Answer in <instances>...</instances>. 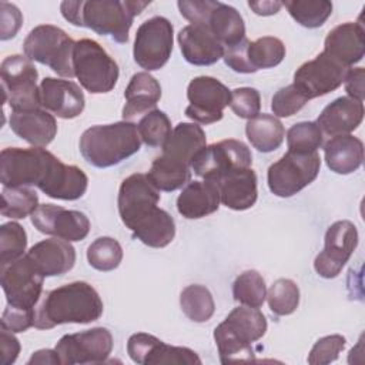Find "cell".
I'll list each match as a JSON object with an SVG mask.
<instances>
[{"label":"cell","mask_w":365,"mask_h":365,"mask_svg":"<svg viewBox=\"0 0 365 365\" xmlns=\"http://www.w3.org/2000/svg\"><path fill=\"white\" fill-rule=\"evenodd\" d=\"M267 301L275 315H289L299 305V288L292 279L279 278L267 291Z\"/></svg>","instance_id":"cell-39"},{"label":"cell","mask_w":365,"mask_h":365,"mask_svg":"<svg viewBox=\"0 0 365 365\" xmlns=\"http://www.w3.org/2000/svg\"><path fill=\"white\" fill-rule=\"evenodd\" d=\"M44 275L37 269L33 261L23 257L1 265L0 282L4 291L7 305L34 309L43 292Z\"/></svg>","instance_id":"cell-12"},{"label":"cell","mask_w":365,"mask_h":365,"mask_svg":"<svg viewBox=\"0 0 365 365\" xmlns=\"http://www.w3.org/2000/svg\"><path fill=\"white\" fill-rule=\"evenodd\" d=\"M1 328L10 332H24L30 327H34V309H23L7 305L0 319Z\"/></svg>","instance_id":"cell-47"},{"label":"cell","mask_w":365,"mask_h":365,"mask_svg":"<svg viewBox=\"0 0 365 365\" xmlns=\"http://www.w3.org/2000/svg\"><path fill=\"white\" fill-rule=\"evenodd\" d=\"M267 332V319L258 308L237 307L214 329L221 364L254 361L252 344Z\"/></svg>","instance_id":"cell-7"},{"label":"cell","mask_w":365,"mask_h":365,"mask_svg":"<svg viewBox=\"0 0 365 365\" xmlns=\"http://www.w3.org/2000/svg\"><path fill=\"white\" fill-rule=\"evenodd\" d=\"M207 138L201 125L180 123L173 128L170 138L163 145V154L157 157L147 174L148 180L160 191H175L191 178L192 158L205 147Z\"/></svg>","instance_id":"cell-4"},{"label":"cell","mask_w":365,"mask_h":365,"mask_svg":"<svg viewBox=\"0 0 365 365\" xmlns=\"http://www.w3.org/2000/svg\"><path fill=\"white\" fill-rule=\"evenodd\" d=\"M232 297L237 302L259 308L267 298V285L262 275L255 269H247L241 272L232 284Z\"/></svg>","instance_id":"cell-37"},{"label":"cell","mask_w":365,"mask_h":365,"mask_svg":"<svg viewBox=\"0 0 365 365\" xmlns=\"http://www.w3.org/2000/svg\"><path fill=\"white\" fill-rule=\"evenodd\" d=\"M220 202V191L215 181H191L177 198V210L187 220H198L215 212Z\"/></svg>","instance_id":"cell-30"},{"label":"cell","mask_w":365,"mask_h":365,"mask_svg":"<svg viewBox=\"0 0 365 365\" xmlns=\"http://www.w3.org/2000/svg\"><path fill=\"white\" fill-rule=\"evenodd\" d=\"M26 255L44 277L63 275L76 264L74 247L68 241L57 237L34 244Z\"/></svg>","instance_id":"cell-25"},{"label":"cell","mask_w":365,"mask_h":365,"mask_svg":"<svg viewBox=\"0 0 365 365\" xmlns=\"http://www.w3.org/2000/svg\"><path fill=\"white\" fill-rule=\"evenodd\" d=\"M245 134L254 148L261 153H271L282 144L285 130L278 117L262 113L247 121Z\"/></svg>","instance_id":"cell-33"},{"label":"cell","mask_w":365,"mask_h":365,"mask_svg":"<svg viewBox=\"0 0 365 365\" xmlns=\"http://www.w3.org/2000/svg\"><path fill=\"white\" fill-rule=\"evenodd\" d=\"M364 120V104L362 101L351 97H338L329 103L317 118L322 134L335 137L352 133L359 127Z\"/></svg>","instance_id":"cell-27"},{"label":"cell","mask_w":365,"mask_h":365,"mask_svg":"<svg viewBox=\"0 0 365 365\" xmlns=\"http://www.w3.org/2000/svg\"><path fill=\"white\" fill-rule=\"evenodd\" d=\"M285 57L284 43L272 36L250 41L247 37L238 44L225 48L224 61L237 73L250 74L261 68H272Z\"/></svg>","instance_id":"cell-16"},{"label":"cell","mask_w":365,"mask_h":365,"mask_svg":"<svg viewBox=\"0 0 365 365\" xmlns=\"http://www.w3.org/2000/svg\"><path fill=\"white\" fill-rule=\"evenodd\" d=\"M20 354V342L14 336V332H10L4 328L0 331V364L11 365L16 362Z\"/></svg>","instance_id":"cell-50"},{"label":"cell","mask_w":365,"mask_h":365,"mask_svg":"<svg viewBox=\"0 0 365 365\" xmlns=\"http://www.w3.org/2000/svg\"><path fill=\"white\" fill-rule=\"evenodd\" d=\"M221 202L231 210L244 211L251 208L258 197L257 174L252 168L230 171L214 180Z\"/></svg>","instance_id":"cell-26"},{"label":"cell","mask_w":365,"mask_h":365,"mask_svg":"<svg viewBox=\"0 0 365 365\" xmlns=\"http://www.w3.org/2000/svg\"><path fill=\"white\" fill-rule=\"evenodd\" d=\"M173 24L168 19L154 16L145 20L135 33L134 61L148 71L160 70L173 53Z\"/></svg>","instance_id":"cell-13"},{"label":"cell","mask_w":365,"mask_h":365,"mask_svg":"<svg viewBox=\"0 0 365 365\" xmlns=\"http://www.w3.org/2000/svg\"><path fill=\"white\" fill-rule=\"evenodd\" d=\"M137 130L141 141L150 147H163L173 133L168 115L157 108L140 118Z\"/></svg>","instance_id":"cell-40"},{"label":"cell","mask_w":365,"mask_h":365,"mask_svg":"<svg viewBox=\"0 0 365 365\" xmlns=\"http://www.w3.org/2000/svg\"><path fill=\"white\" fill-rule=\"evenodd\" d=\"M127 352L138 365H200V356L190 348L164 344L154 335L145 332L133 334L127 342Z\"/></svg>","instance_id":"cell-21"},{"label":"cell","mask_w":365,"mask_h":365,"mask_svg":"<svg viewBox=\"0 0 365 365\" xmlns=\"http://www.w3.org/2000/svg\"><path fill=\"white\" fill-rule=\"evenodd\" d=\"M78 147L83 158L90 165L107 168L138 153L141 138L137 124L123 120L87 128L80 137Z\"/></svg>","instance_id":"cell-6"},{"label":"cell","mask_w":365,"mask_h":365,"mask_svg":"<svg viewBox=\"0 0 365 365\" xmlns=\"http://www.w3.org/2000/svg\"><path fill=\"white\" fill-rule=\"evenodd\" d=\"M207 26L217 40L224 46V48H230L245 38V24L242 16L237 9L225 3L218 1L208 19Z\"/></svg>","instance_id":"cell-32"},{"label":"cell","mask_w":365,"mask_h":365,"mask_svg":"<svg viewBox=\"0 0 365 365\" xmlns=\"http://www.w3.org/2000/svg\"><path fill=\"white\" fill-rule=\"evenodd\" d=\"M150 1L138 0H80L61 1L63 17L78 27H87L100 36H110L117 43L128 41L133 20Z\"/></svg>","instance_id":"cell-5"},{"label":"cell","mask_w":365,"mask_h":365,"mask_svg":"<svg viewBox=\"0 0 365 365\" xmlns=\"http://www.w3.org/2000/svg\"><path fill=\"white\" fill-rule=\"evenodd\" d=\"M87 259L97 271H113L123 259V248L117 240L111 237H100L88 245Z\"/></svg>","instance_id":"cell-38"},{"label":"cell","mask_w":365,"mask_h":365,"mask_svg":"<svg viewBox=\"0 0 365 365\" xmlns=\"http://www.w3.org/2000/svg\"><path fill=\"white\" fill-rule=\"evenodd\" d=\"M230 107L240 118L250 120L258 115L261 108L259 91L252 87H240L232 90Z\"/></svg>","instance_id":"cell-45"},{"label":"cell","mask_w":365,"mask_h":365,"mask_svg":"<svg viewBox=\"0 0 365 365\" xmlns=\"http://www.w3.org/2000/svg\"><path fill=\"white\" fill-rule=\"evenodd\" d=\"M345 91L348 93V97L364 101L365 97V70L362 67L349 68L344 78Z\"/></svg>","instance_id":"cell-49"},{"label":"cell","mask_w":365,"mask_h":365,"mask_svg":"<svg viewBox=\"0 0 365 365\" xmlns=\"http://www.w3.org/2000/svg\"><path fill=\"white\" fill-rule=\"evenodd\" d=\"M4 103L13 111H30L41 107L37 68L26 56H7L0 66Z\"/></svg>","instance_id":"cell-10"},{"label":"cell","mask_w":365,"mask_h":365,"mask_svg":"<svg viewBox=\"0 0 365 365\" xmlns=\"http://www.w3.org/2000/svg\"><path fill=\"white\" fill-rule=\"evenodd\" d=\"M180 307L185 317L194 322L208 321L215 311L214 298L204 285H188L180 294Z\"/></svg>","instance_id":"cell-34"},{"label":"cell","mask_w":365,"mask_h":365,"mask_svg":"<svg viewBox=\"0 0 365 365\" xmlns=\"http://www.w3.org/2000/svg\"><path fill=\"white\" fill-rule=\"evenodd\" d=\"M74 76L91 94L111 91L118 80V66L110 54L94 40L76 41L73 56Z\"/></svg>","instance_id":"cell-9"},{"label":"cell","mask_w":365,"mask_h":365,"mask_svg":"<svg viewBox=\"0 0 365 365\" xmlns=\"http://www.w3.org/2000/svg\"><path fill=\"white\" fill-rule=\"evenodd\" d=\"M40 100L41 107L64 120L78 117L86 106L84 94L76 83L54 77L41 80Z\"/></svg>","instance_id":"cell-22"},{"label":"cell","mask_w":365,"mask_h":365,"mask_svg":"<svg viewBox=\"0 0 365 365\" xmlns=\"http://www.w3.org/2000/svg\"><path fill=\"white\" fill-rule=\"evenodd\" d=\"M26 247L27 234L19 222L10 221L0 227V265L23 257Z\"/></svg>","instance_id":"cell-42"},{"label":"cell","mask_w":365,"mask_h":365,"mask_svg":"<svg viewBox=\"0 0 365 365\" xmlns=\"http://www.w3.org/2000/svg\"><path fill=\"white\" fill-rule=\"evenodd\" d=\"M282 6L289 16L307 29L321 27L332 14V3L328 0H288Z\"/></svg>","instance_id":"cell-35"},{"label":"cell","mask_w":365,"mask_h":365,"mask_svg":"<svg viewBox=\"0 0 365 365\" xmlns=\"http://www.w3.org/2000/svg\"><path fill=\"white\" fill-rule=\"evenodd\" d=\"M358 245V230L348 220L335 221L325 232L324 250L315 257L314 268L322 278L339 275Z\"/></svg>","instance_id":"cell-18"},{"label":"cell","mask_w":365,"mask_h":365,"mask_svg":"<svg viewBox=\"0 0 365 365\" xmlns=\"http://www.w3.org/2000/svg\"><path fill=\"white\" fill-rule=\"evenodd\" d=\"M3 187H37L54 200L81 198L88 185L86 173L77 165L61 163L43 147H7L0 154Z\"/></svg>","instance_id":"cell-1"},{"label":"cell","mask_w":365,"mask_h":365,"mask_svg":"<svg viewBox=\"0 0 365 365\" xmlns=\"http://www.w3.org/2000/svg\"><path fill=\"white\" fill-rule=\"evenodd\" d=\"M248 6L258 16H272L279 11V9L282 7V3L272 1V0H262V1H248Z\"/></svg>","instance_id":"cell-51"},{"label":"cell","mask_w":365,"mask_h":365,"mask_svg":"<svg viewBox=\"0 0 365 365\" xmlns=\"http://www.w3.org/2000/svg\"><path fill=\"white\" fill-rule=\"evenodd\" d=\"M321 158L314 153L287 151L267 173L269 191L277 197H292L309 185L319 173Z\"/></svg>","instance_id":"cell-11"},{"label":"cell","mask_w":365,"mask_h":365,"mask_svg":"<svg viewBox=\"0 0 365 365\" xmlns=\"http://www.w3.org/2000/svg\"><path fill=\"white\" fill-rule=\"evenodd\" d=\"M23 24V14L17 6L1 1L0 3V40L13 38Z\"/></svg>","instance_id":"cell-48"},{"label":"cell","mask_w":365,"mask_h":365,"mask_svg":"<svg viewBox=\"0 0 365 365\" xmlns=\"http://www.w3.org/2000/svg\"><path fill=\"white\" fill-rule=\"evenodd\" d=\"M187 98L190 104L185 115L200 124H212L222 118V111L231 101V91L220 80L200 76L190 81Z\"/></svg>","instance_id":"cell-17"},{"label":"cell","mask_w":365,"mask_h":365,"mask_svg":"<svg viewBox=\"0 0 365 365\" xmlns=\"http://www.w3.org/2000/svg\"><path fill=\"white\" fill-rule=\"evenodd\" d=\"M158 201L160 190L147 174L135 173L123 180L117 197L120 218L137 240L151 248L167 247L175 237V222L157 207Z\"/></svg>","instance_id":"cell-2"},{"label":"cell","mask_w":365,"mask_h":365,"mask_svg":"<svg viewBox=\"0 0 365 365\" xmlns=\"http://www.w3.org/2000/svg\"><path fill=\"white\" fill-rule=\"evenodd\" d=\"M124 98L123 118L124 121H131L155 110L161 98V86L150 73H135L124 91Z\"/></svg>","instance_id":"cell-29"},{"label":"cell","mask_w":365,"mask_h":365,"mask_svg":"<svg viewBox=\"0 0 365 365\" xmlns=\"http://www.w3.org/2000/svg\"><path fill=\"white\" fill-rule=\"evenodd\" d=\"M34 364L57 365L61 362H60V358H58L56 349H40V351L34 352L31 355V358L27 361V365H34Z\"/></svg>","instance_id":"cell-52"},{"label":"cell","mask_w":365,"mask_h":365,"mask_svg":"<svg viewBox=\"0 0 365 365\" xmlns=\"http://www.w3.org/2000/svg\"><path fill=\"white\" fill-rule=\"evenodd\" d=\"M9 121L13 133L33 147L44 148L57 134V121L47 110L13 111Z\"/></svg>","instance_id":"cell-28"},{"label":"cell","mask_w":365,"mask_h":365,"mask_svg":"<svg viewBox=\"0 0 365 365\" xmlns=\"http://www.w3.org/2000/svg\"><path fill=\"white\" fill-rule=\"evenodd\" d=\"M76 41L64 30L53 24L34 27L23 43L24 56L40 64L50 67L56 74L73 78V56Z\"/></svg>","instance_id":"cell-8"},{"label":"cell","mask_w":365,"mask_h":365,"mask_svg":"<svg viewBox=\"0 0 365 365\" xmlns=\"http://www.w3.org/2000/svg\"><path fill=\"white\" fill-rule=\"evenodd\" d=\"M30 217L37 231L68 242L84 240L90 231V221L84 212L54 204H40Z\"/></svg>","instance_id":"cell-20"},{"label":"cell","mask_w":365,"mask_h":365,"mask_svg":"<svg viewBox=\"0 0 365 365\" xmlns=\"http://www.w3.org/2000/svg\"><path fill=\"white\" fill-rule=\"evenodd\" d=\"M364 36L362 23H342L325 37L324 51L348 68L359 63L365 54Z\"/></svg>","instance_id":"cell-24"},{"label":"cell","mask_w":365,"mask_h":365,"mask_svg":"<svg viewBox=\"0 0 365 365\" xmlns=\"http://www.w3.org/2000/svg\"><path fill=\"white\" fill-rule=\"evenodd\" d=\"M218 1L212 0H180L177 3L181 16L191 24L207 26L208 19Z\"/></svg>","instance_id":"cell-46"},{"label":"cell","mask_w":365,"mask_h":365,"mask_svg":"<svg viewBox=\"0 0 365 365\" xmlns=\"http://www.w3.org/2000/svg\"><path fill=\"white\" fill-rule=\"evenodd\" d=\"M182 57L192 66H211L224 57V46L208 26L188 24L177 36Z\"/></svg>","instance_id":"cell-23"},{"label":"cell","mask_w":365,"mask_h":365,"mask_svg":"<svg viewBox=\"0 0 365 365\" xmlns=\"http://www.w3.org/2000/svg\"><path fill=\"white\" fill-rule=\"evenodd\" d=\"M324 143V134L315 121H301L287 131L288 151L314 153Z\"/></svg>","instance_id":"cell-41"},{"label":"cell","mask_w":365,"mask_h":365,"mask_svg":"<svg viewBox=\"0 0 365 365\" xmlns=\"http://www.w3.org/2000/svg\"><path fill=\"white\" fill-rule=\"evenodd\" d=\"M38 207V195L30 187H4L1 191L0 212L3 217L21 220L31 215Z\"/></svg>","instance_id":"cell-36"},{"label":"cell","mask_w":365,"mask_h":365,"mask_svg":"<svg viewBox=\"0 0 365 365\" xmlns=\"http://www.w3.org/2000/svg\"><path fill=\"white\" fill-rule=\"evenodd\" d=\"M61 365H84L106 362L113 349V335L97 327L83 332L63 335L56 344Z\"/></svg>","instance_id":"cell-15"},{"label":"cell","mask_w":365,"mask_h":365,"mask_svg":"<svg viewBox=\"0 0 365 365\" xmlns=\"http://www.w3.org/2000/svg\"><path fill=\"white\" fill-rule=\"evenodd\" d=\"M346 71V67L322 51L314 60L299 66L292 84L307 100H311L336 90L344 83Z\"/></svg>","instance_id":"cell-19"},{"label":"cell","mask_w":365,"mask_h":365,"mask_svg":"<svg viewBox=\"0 0 365 365\" xmlns=\"http://www.w3.org/2000/svg\"><path fill=\"white\" fill-rule=\"evenodd\" d=\"M104 311L98 292L88 282L74 281L47 291L34 308V328L51 329L63 324H90Z\"/></svg>","instance_id":"cell-3"},{"label":"cell","mask_w":365,"mask_h":365,"mask_svg":"<svg viewBox=\"0 0 365 365\" xmlns=\"http://www.w3.org/2000/svg\"><path fill=\"white\" fill-rule=\"evenodd\" d=\"M345 344H346V339L339 334L319 338L309 351L308 364L327 365L336 361L341 351L345 348Z\"/></svg>","instance_id":"cell-44"},{"label":"cell","mask_w":365,"mask_h":365,"mask_svg":"<svg viewBox=\"0 0 365 365\" xmlns=\"http://www.w3.org/2000/svg\"><path fill=\"white\" fill-rule=\"evenodd\" d=\"M252 154L240 140H222L205 145L192 158L191 170L204 180H217L221 175L242 168H251Z\"/></svg>","instance_id":"cell-14"},{"label":"cell","mask_w":365,"mask_h":365,"mask_svg":"<svg viewBox=\"0 0 365 365\" xmlns=\"http://www.w3.org/2000/svg\"><path fill=\"white\" fill-rule=\"evenodd\" d=\"M307 103L308 100L305 96L294 84H288L274 94L271 100V110L275 117H291Z\"/></svg>","instance_id":"cell-43"},{"label":"cell","mask_w":365,"mask_h":365,"mask_svg":"<svg viewBox=\"0 0 365 365\" xmlns=\"http://www.w3.org/2000/svg\"><path fill=\"white\" fill-rule=\"evenodd\" d=\"M324 157L328 168L346 175L356 171L364 161V144L351 134L335 135L324 145Z\"/></svg>","instance_id":"cell-31"}]
</instances>
